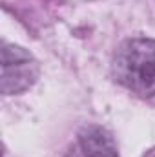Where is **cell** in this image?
I'll use <instances>...</instances> for the list:
<instances>
[{"instance_id":"obj_1","label":"cell","mask_w":155,"mask_h":157,"mask_svg":"<svg viewBox=\"0 0 155 157\" xmlns=\"http://www.w3.org/2000/svg\"><path fill=\"white\" fill-rule=\"evenodd\" d=\"M113 77L141 97L155 95V40L146 37L124 40L113 55Z\"/></svg>"},{"instance_id":"obj_2","label":"cell","mask_w":155,"mask_h":157,"mask_svg":"<svg viewBox=\"0 0 155 157\" xmlns=\"http://www.w3.org/2000/svg\"><path fill=\"white\" fill-rule=\"evenodd\" d=\"M39 77V64L31 53L15 44L2 48V93H22L35 84Z\"/></svg>"},{"instance_id":"obj_3","label":"cell","mask_w":155,"mask_h":157,"mask_svg":"<svg viewBox=\"0 0 155 157\" xmlns=\"http://www.w3.org/2000/svg\"><path fill=\"white\" fill-rule=\"evenodd\" d=\"M68 157H119L115 139L100 126H84L71 143Z\"/></svg>"},{"instance_id":"obj_4","label":"cell","mask_w":155,"mask_h":157,"mask_svg":"<svg viewBox=\"0 0 155 157\" xmlns=\"http://www.w3.org/2000/svg\"><path fill=\"white\" fill-rule=\"evenodd\" d=\"M146 157H155V148H153V150H150V152L146 154Z\"/></svg>"}]
</instances>
